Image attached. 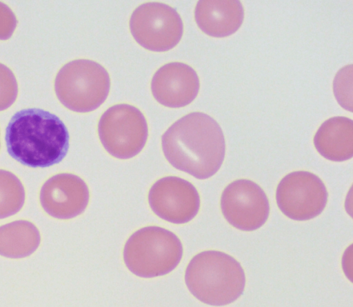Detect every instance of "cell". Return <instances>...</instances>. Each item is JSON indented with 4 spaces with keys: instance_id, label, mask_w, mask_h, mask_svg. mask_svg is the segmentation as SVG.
Returning <instances> with one entry per match:
<instances>
[{
    "instance_id": "1",
    "label": "cell",
    "mask_w": 353,
    "mask_h": 307,
    "mask_svg": "<svg viewBox=\"0 0 353 307\" xmlns=\"http://www.w3.org/2000/svg\"><path fill=\"white\" fill-rule=\"evenodd\" d=\"M161 147L174 168L199 179L213 176L225 154L221 126L201 112H190L174 122L162 135Z\"/></svg>"
},
{
    "instance_id": "2",
    "label": "cell",
    "mask_w": 353,
    "mask_h": 307,
    "mask_svg": "<svg viewBox=\"0 0 353 307\" xmlns=\"http://www.w3.org/2000/svg\"><path fill=\"white\" fill-rule=\"evenodd\" d=\"M8 154L23 165L45 168L59 163L69 148V134L55 115L39 108L15 113L6 130Z\"/></svg>"
},
{
    "instance_id": "3",
    "label": "cell",
    "mask_w": 353,
    "mask_h": 307,
    "mask_svg": "<svg viewBox=\"0 0 353 307\" xmlns=\"http://www.w3.org/2000/svg\"><path fill=\"white\" fill-rule=\"evenodd\" d=\"M185 281L190 292L199 301L212 306L234 302L243 293L245 275L240 263L219 250H205L189 262Z\"/></svg>"
},
{
    "instance_id": "4",
    "label": "cell",
    "mask_w": 353,
    "mask_h": 307,
    "mask_svg": "<svg viewBox=\"0 0 353 307\" xmlns=\"http://www.w3.org/2000/svg\"><path fill=\"white\" fill-rule=\"evenodd\" d=\"M183 246L171 231L147 226L134 232L126 241L123 260L134 275L145 278L166 275L179 264Z\"/></svg>"
},
{
    "instance_id": "5",
    "label": "cell",
    "mask_w": 353,
    "mask_h": 307,
    "mask_svg": "<svg viewBox=\"0 0 353 307\" xmlns=\"http://www.w3.org/2000/svg\"><path fill=\"white\" fill-rule=\"evenodd\" d=\"M110 89L107 70L88 59H76L65 64L57 72L54 91L59 101L76 112H89L106 99Z\"/></svg>"
},
{
    "instance_id": "6",
    "label": "cell",
    "mask_w": 353,
    "mask_h": 307,
    "mask_svg": "<svg viewBox=\"0 0 353 307\" xmlns=\"http://www.w3.org/2000/svg\"><path fill=\"white\" fill-rule=\"evenodd\" d=\"M98 134L110 155L127 159L139 154L145 146L148 127L145 116L137 108L120 103L111 106L101 115Z\"/></svg>"
},
{
    "instance_id": "7",
    "label": "cell",
    "mask_w": 353,
    "mask_h": 307,
    "mask_svg": "<svg viewBox=\"0 0 353 307\" xmlns=\"http://www.w3.org/2000/svg\"><path fill=\"white\" fill-rule=\"evenodd\" d=\"M135 41L151 51L164 52L176 46L183 32L182 19L175 9L165 3L148 2L138 6L130 19Z\"/></svg>"
},
{
    "instance_id": "8",
    "label": "cell",
    "mask_w": 353,
    "mask_h": 307,
    "mask_svg": "<svg viewBox=\"0 0 353 307\" xmlns=\"http://www.w3.org/2000/svg\"><path fill=\"white\" fill-rule=\"evenodd\" d=\"M323 181L312 172H292L281 179L276 190L280 210L288 218L306 221L319 215L327 202Z\"/></svg>"
},
{
    "instance_id": "9",
    "label": "cell",
    "mask_w": 353,
    "mask_h": 307,
    "mask_svg": "<svg viewBox=\"0 0 353 307\" xmlns=\"http://www.w3.org/2000/svg\"><path fill=\"white\" fill-rule=\"evenodd\" d=\"M220 206L227 221L243 231L259 228L270 214L269 201L264 190L247 179L234 180L224 188Z\"/></svg>"
},
{
    "instance_id": "10",
    "label": "cell",
    "mask_w": 353,
    "mask_h": 307,
    "mask_svg": "<svg viewBox=\"0 0 353 307\" xmlns=\"http://www.w3.org/2000/svg\"><path fill=\"white\" fill-rule=\"evenodd\" d=\"M148 202L160 218L176 224L192 220L200 208V197L190 182L174 176L157 180L150 188Z\"/></svg>"
},
{
    "instance_id": "11",
    "label": "cell",
    "mask_w": 353,
    "mask_h": 307,
    "mask_svg": "<svg viewBox=\"0 0 353 307\" xmlns=\"http://www.w3.org/2000/svg\"><path fill=\"white\" fill-rule=\"evenodd\" d=\"M39 199L41 207L50 216L59 219H70L85 210L90 192L87 184L79 176L59 173L43 184Z\"/></svg>"
},
{
    "instance_id": "12",
    "label": "cell",
    "mask_w": 353,
    "mask_h": 307,
    "mask_svg": "<svg viewBox=\"0 0 353 307\" xmlns=\"http://www.w3.org/2000/svg\"><path fill=\"white\" fill-rule=\"evenodd\" d=\"M199 88L196 71L181 62H171L161 66L151 81L154 98L168 108H181L190 104L196 97Z\"/></svg>"
},
{
    "instance_id": "13",
    "label": "cell",
    "mask_w": 353,
    "mask_h": 307,
    "mask_svg": "<svg viewBox=\"0 0 353 307\" xmlns=\"http://www.w3.org/2000/svg\"><path fill=\"white\" fill-rule=\"evenodd\" d=\"M194 19L206 34L225 37L236 32L244 19V8L238 0H201L196 5Z\"/></svg>"
},
{
    "instance_id": "14",
    "label": "cell",
    "mask_w": 353,
    "mask_h": 307,
    "mask_svg": "<svg viewBox=\"0 0 353 307\" xmlns=\"http://www.w3.org/2000/svg\"><path fill=\"white\" fill-rule=\"evenodd\" d=\"M314 145L324 158L343 161L353 156V121L346 117H333L325 121L314 137Z\"/></svg>"
},
{
    "instance_id": "15",
    "label": "cell",
    "mask_w": 353,
    "mask_h": 307,
    "mask_svg": "<svg viewBox=\"0 0 353 307\" xmlns=\"http://www.w3.org/2000/svg\"><path fill=\"white\" fill-rule=\"evenodd\" d=\"M40 242V232L31 221L18 220L0 226V255L3 257H28L37 249Z\"/></svg>"
},
{
    "instance_id": "16",
    "label": "cell",
    "mask_w": 353,
    "mask_h": 307,
    "mask_svg": "<svg viewBox=\"0 0 353 307\" xmlns=\"http://www.w3.org/2000/svg\"><path fill=\"white\" fill-rule=\"evenodd\" d=\"M26 199L23 185L12 172L0 169V219L17 213Z\"/></svg>"
},
{
    "instance_id": "17",
    "label": "cell",
    "mask_w": 353,
    "mask_h": 307,
    "mask_svg": "<svg viewBox=\"0 0 353 307\" xmlns=\"http://www.w3.org/2000/svg\"><path fill=\"white\" fill-rule=\"evenodd\" d=\"M333 90L340 106L352 112V64L345 66L336 73Z\"/></svg>"
},
{
    "instance_id": "18",
    "label": "cell",
    "mask_w": 353,
    "mask_h": 307,
    "mask_svg": "<svg viewBox=\"0 0 353 307\" xmlns=\"http://www.w3.org/2000/svg\"><path fill=\"white\" fill-rule=\"evenodd\" d=\"M18 95V84L12 71L0 63V111L10 107Z\"/></svg>"
},
{
    "instance_id": "19",
    "label": "cell",
    "mask_w": 353,
    "mask_h": 307,
    "mask_svg": "<svg viewBox=\"0 0 353 307\" xmlns=\"http://www.w3.org/2000/svg\"><path fill=\"white\" fill-rule=\"evenodd\" d=\"M17 24V20L12 10L0 2V40L8 39L14 32Z\"/></svg>"
}]
</instances>
